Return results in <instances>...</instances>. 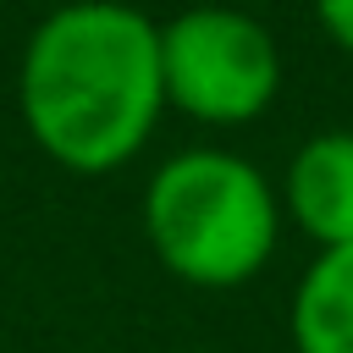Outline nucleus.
<instances>
[{"label":"nucleus","mask_w":353,"mask_h":353,"mask_svg":"<svg viewBox=\"0 0 353 353\" xmlns=\"http://www.w3.org/2000/svg\"><path fill=\"white\" fill-rule=\"evenodd\" d=\"M17 99L50 160L110 171L143 149L165 110L160 28L121 0H66L33 28Z\"/></svg>","instance_id":"1"},{"label":"nucleus","mask_w":353,"mask_h":353,"mask_svg":"<svg viewBox=\"0 0 353 353\" xmlns=\"http://www.w3.org/2000/svg\"><path fill=\"white\" fill-rule=\"evenodd\" d=\"M160 83L165 105L199 121H254L281 88V50L254 17L193 6L160 28Z\"/></svg>","instance_id":"3"},{"label":"nucleus","mask_w":353,"mask_h":353,"mask_svg":"<svg viewBox=\"0 0 353 353\" xmlns=\"http://www.w3.org/2000/svg\"><path fill=\"white\" fill-rule=\"evenodd\" d=\"M314 17L342 50H353V0H314Z\"/></svg>","instance_id":"6"},{"label":"nucleus","mask_w":353,"mask_h":353,"mask_svg":"<svg viewBox=\"0 0 353 353\" xmlns=\"http://www.w3.org/2000/svg\"><path fill=\"white\" fill-rule=\"evenodd\" d=\"M287 210L320 248L353 243V132H314L292 154Z\"/></svg>","instance_id":"4"},{"label":"nucleus","mask_w":353,"mask_h":353,"mask_svg":"<svg viewBox=\"0 0 353 353\" xmlns=\"http://www.w3.org/2000/svg\"><path fill=\"white\" fill-rule=\"evenodd\" d=\"M276 193L243 154L188 149L143 193V232L160 265L193 287H237L276 248Z\"/></svg>","instance_id":"2"},{"label":"nucleus","mask_w":353,"mask_h":353,"mask_svg":"<svg viewBox=\"0 0 353 353\" xmlns=\"http://www.w3.org/2000/svg\"><path fill=\"white\" fill-rule=\"evenodd\" d=\"M292 347L298 353H353V243L320 248L292 298Z\"/></svg>","instance_id":"5"}]
</instances>
